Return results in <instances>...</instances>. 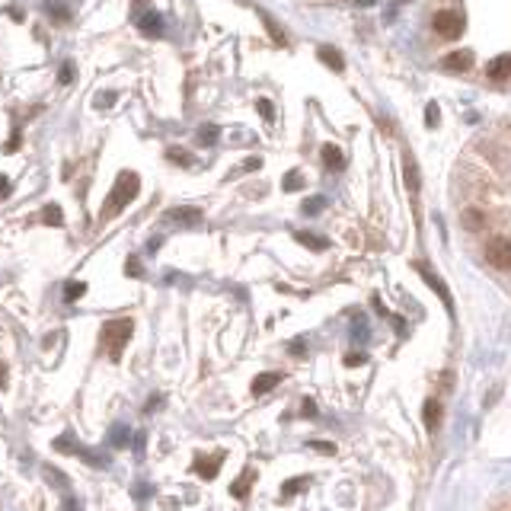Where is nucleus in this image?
Returning <instances> with one entry per match:
<instances>
[{"label": "nucleus", "instance_id": "obj_1", "mask_svg": "<svg viewBox=\"0 0 511 511\" xmlns=\"http://www.w3.org/2000/svg\"><path fill=\"white\" fill-rule=\"evenodd\" d=\"M138 189H141L138 172H128V170L119 172V179H115V185H112V192H109L106 204H102V217H106V221H109V217H115L128 202H134Z\"/></svg>", "mask_w": 511, "mask_h": 511}, {"label": "nucleus", "instance_id": "obj_2", "mask_svg": "<svg viewBox=\"0 0 511 511\" xmlns=\"http://www.w3.org/2000/svg\"><path fill=\"white\" fill-rule=\"evenodd\" d=\"M131 332H134V319H128V317L109 319V323L102 326V342H106V351H109V358H112V361H119V358H121V351H125Z\"/></svg>", "mask_w": 511, "mask_h": 511}, {"label": "nucleus", "instance_id": "obj_3", "mask_svg": "<svg viewBox=\"0 0 511 511\" xmlns=\"http://www.w3.org/2000/svg\"><path fill=\"white\" fill-rule=\"evenodd\" d=\"M485 262L492 268H511V240L508 236H492L485 243Z\"/></svg>", "mask_w": 511, "mask_h": 511}, {"label": "nucleus", "instance_id": "obj_4", "mask_svg": "<svg viewBox=\"0 0 511 511\" xmlns=\"http://www.w3.org/2000/svg\"><path fill=\"white\" fill-rule=\"evenodd\" d=\"M432 26H434V32H438V35L457 38L460 32H463V16H460V13H451V10H441V13H434Z\"/></svg>", "mask_w": 511, "mask_h": 511}, {"label": "nucleus", "instance_id": "obj_5", "mask_svg": "<svg viewBox=\"0 0 511 511\" xmlns=\"http://www.w3.org/2000/svg\"><path fill=\"white\" fill-rule=\"evenodd\" d=\"M221 460H224V454H214V457H202V454H198L195 457V473L202 479H214L217 470H221Z\"/></svg>", "mask_w": 511, "mask_h": 511}, {"label": "nucleus", "instance_id": "obj_6", "mask_svg": "<svg viewBox=\"0 0 511 511\" xmlns=\"http://www.w3.org/2000/svg\"><path fill=\"white\" fill-rule=\"evenodd\" d=\"M166 221L185 224V227H195V224H202V211H198V208H172L170 214H166Z\"/></svg>", "mask_w": 511, "mask_h": 511}, {"label": "nucleus", "instance_id": "obj_7", "mask_svg": "<svg viewBox=\"0 0 511 511\" xmlns=\"http://www.w3.org/2000/svg\"><path fill=\"white\" fill-rule=\"evenodd\" d=\"M281 383V374H275V370H265V374H259L253 380V393L256 396H262V393H268L272 387H278Z\"/></svg>", "mask_w": 511, "mask_h": 511}, {"label": "nucleus", "instance_id": "obj_8", "mask_svg": "<svg viewBox=\"0 0 511 511\" xmlns=\"http://www.w3.org/2000/svg\"><path fill=\"white\" fill-rule=\"evenodd\" d=\"M485 74H489L492 80H505V77H511V55H505V57H495V61H489Z\"/></svg>", "mask_w": 511, "mask_h": 511}, {"label": "nucleus", "instance_id": "obj_9", "mask_svg": "<svg viewBox=\"0 0 511 511\" xmlns=\"http://www.w3.org/2000/svg\"><path fill=\"white\" fill-rule=\"evenodd\" d=\"M470 64H473V51H451L444 57V67L451 70H470Z\"/></svg>", "mask_w": 511, "mask_h": 511}, {"label": "nucleus", "instance_id": "obj_10", "mask_svg": "<svg viewBox=\"0 0 511 511\" xmlns=\"http://www.w3.org/2000/svg\"><path fill=\"white\" fill-rule=\"evenodd\" d=\"M141 32H144V35H160V32H163V16H160V13H144V16H141Z\"/></svg>", "mask_w": 511, "mask_h": 511}, {"label": "nucleus", "instance_id": "obj_11", "mask_svg": "<svg viewBox=\"0 0 511 511\" xmlns=\"http://www.w3.org/2000/svg\"><path fill=\"white\" fill-rule=\"evenodd\" d=\"M422 415H425V425L432 428H438V422H441V402L438 400H425V406H422Z\"/></svg>", "mask_w": 511, "mask_h": 511}, {"label": "nucleus", "instance_id": "obj_12", "mask_svg": "<svg viewBox=\"0 0 511 511\" xmlns=\"http://www.w3.org/2000/svg\"><path fill=\"white\" fill-rule=\"evenodd\" d=\"M323 163L329 166V170H342V166H345L342 150H339L336 144H326V147H323Z\"/></svg>", "mask_w": 511, "mask_h": 511}, {"label": "nucleus", "instance_id": "obj_13", "mask_svg": "<svg viewBox=\"0 0 511 511\" xmlns=\"http://www.w3.org/2000/svg\"><path fill=\"white\" fill-rule=\"evenodd\" d=\"M83 294H87V281H67V285H64V300H67V304L80 300Z\"/></svg>", "mask_w": 511, "mask_h": 511}, {"label": "nucleus", "instance_id": "obj_14", "mask_svg": "<svg viewBox=\"0 0 511 511\" xmlns=\"http://www.w3.org/2000/svg\"><path fill=\"white\" fill-rule=\"evenodd\" d=\"M42 221L48 224V227H61V224H64V214H61V208H57V204H45V211H42Z\"/></svg>", "mask_w": 511, "mask_h": 511}, {"label": "nucleus", "instance_id": "obj_15", "mask_svg": "<svg viewBox=\"0 0 511 511\" xmlns=\"http://www.w3.org/2000/svg\"><path fill=\"white\" fill-rule=\"evenodd\" d=\"M319 61H326L332 70H342L345 67V61H342V55H339L336 48H319Z\"/></svg>", "mask_w": 511, "mask_h": 511}, {"label": "nucleus", "instance_id": "obj_16", "mask_svg": "<svg viewBox=\"0 0 511 511\" xmlns=\"http://www.w3.org/2000/svg\"><path fill=\"white\" fill-rule=\"evenodd\" d=\"M253 479H256V473H253V470H246L240 479H236L233 485H230V492H233L236 498H243V495H246V489H249V483H253Z\"/></svg>", "mask_w": 511, "mask_h": 511}, {"label": "nucleus", "instance_id": "obj_17", "mask_svg": "<svg viewBox=\"0 0 511 511\" xmlns=\"http://www.w3.org/2000/svg\"><path fill=\"white\" fill-rule=\"evenodd\" d=\"M483 224H485V217L479 214L476 208H466V211H463V227H466V230H479Z\"/></svg>", "mask_w": 511, "mask_h": 511}, {"label": "nucleus", "instance_id": "obj_18", "mask_svg": "<svg viewBox=\"0 0 511 511\" xmlns=\"http://www.w3.org/2000/svg\"><path fill=\"white\" fill-rule=\"evenodd\" d=\"M406 185H409V192H415L419 189V170H415V163H412V157H406Z\"/></svg>", "mask_w": 511, "mask_h": 511}, {"label": "nucleus", "instance_id": "obj_19", "mask_svg": "<svg viewBox=\"0 0 511 511\" xmlns=\"http://www.w3.org/2000/svg\"><path fill=\"white\" fill-rule=\"evenodd\" d=\"M45 479H48L51 485H61V489H67V485H70V479L64 476V473H55L51 466H45Z\"/></svg>", "mask_w": 511, "mask_h": 511}, {"label": "nucleus", "instance_id": "obj_20", "mask_svg": "<svg viewBox=\"0 0 511 511\" xmlns=\"http://www.w3.org/2000/svg\"><path fill=\"white\" fill-rule=\"evenodd\" d=\"M297 240L310 249H326V240H319V236H313V233H297Z\"/></svg>", "mask_w": 511, "mask_h": 511}, {"label": "nucleus", "instance_id": "obj_21", "mask_svg": "<svg viewBox=\"0 0 511 511\" xmlns=\"http://www.w3.org/2000/svg\"><path fill=\"white\" fill-rule=\"evenodd\" d=\"M125 438H128V428H125V425H115L112 434H109V444L119 447V444H125Z\"/></svg>", "mask_w": 511, "mask_h": 511}, {"label": "nucleus", "instance_id": "obj_22", "mask_svg": "<svg viewBox=\"0 0 511 511\" xmlns=\"http://www.w3.org/2000/svg\"><path fill=\"white\" fill-rule=\"evenodd\" d=\"M166 157H170L172 163H185V166L192 163V157H189L185 150H179V147H170V150H166Z\"/></svg>", "mask_w": 511, "mask_h": 511}, {"label": "nucleus", "instance_id": "obj_23", "mask_svg": "<svg viewBox=\"0 0 511 511\" xmlns=\"http://www.w3.org/2000/svg\"><path fill=\"white\" fill-rule=\"evenodd\" d=\"M198 141H202V144H214V141H217V128L214 125H204L202 131H198Z\"/></svg>", "mask_w": 511, "mask_h": 511}, {"label": "nucleus", "instance_id": "obj_24", "mask_svg": "<svg viewBox=\"0 0 511 511\" xmlns=\"http://www.w3.org/2000/svg\"><path fill=\"white\" fill-rule=\"evenodd\" d=\"M300 185H304V179H300V172H287V176H285V189H287V192L300 189Z\"/></svg>", "mask_w": 511, "mask_h": 511}, {"label": "nucleus", "instance_id": "obj_25", "mask_svg": "<svg viewBox=\"0 0 511 511\" xmlns=\"http://www.w3.org/2000/svg\"><path fill=\"white\" fill-rule=\"evenodd\" d=\"M319 208H323V198H307L304 202V214H317Z\"/></svg>", "mask_w": 511, "mask_h": 511}, {"label": "nucleus", "instance_id": "obj_26", "mask_svg": "<svg viewBox=\"0 0 511 511\" xmlns=\"http://www.w3.org/2000/svg\"><path fill=\"white\" fill-rule=\"evenodd\" d=\"M125 275H134V278H141V275H144V268H141V262H138V259H128Z\"/></svg>", "mask_w": 511, "mask_h": 511}, {"label": "nucleus", "instance_id": "obj_27", "mask_svg": "<svg viewBox=\"0 0 511 511\" xmlns=\"http://www.w3.org/2000/svg\"><path fill=\"white\" fill-rule=\"evenodd\" d=\"M300 489H307V479H291V483H285L287 495H294V492H300Z\"/></svg>", "mask_w": 511, "mask_h": 511}, {"label": "nucleus", "instance_id": "obj_28", "mask_svg": "<svg viewBox=\"0 0 511 511\" xmlns=\"http://www.w3.org/2000/svg\"><path fill=\"white\" fill-rule=\"evenodd\" d=\"M259 115H262V119L272 121V115H275V112H272V102H268V99H259Z\"/></svg>", "mask_w": 511, "mask_h": 511}, {"label": "nucleus", "instance_id": "obj_29", "mask_svg": "<svg viewBox=\"0 0 511 511\" xmlns=\"http://www.w3.org/2000/svg\"><path fill=\"white\" fill-rule=\"evenodd\" d=\"M74 80V64H64L61 67V83H70Z\"/></svg>", "mask_w": 511, "mask_h": 511}, {"label": "nucleus", "instance_id": "obj_30", "mask_svg": "<svg viewBox=\"0 0 511 511\" xmlns=\"http://www.w3.org/2000/svg\"><path fill=\"white\" fill-rule=\"evenodd\" d=\"M64 511H83V508H80V502H77L74 495H67L64 498Z\"/></svg>", "mask_w": 511, "mask_h": 511}, {"label": "nucleus", "instance_id": "obj_31", "mask_svg": "<svg viewBox=\"0 0 511 511\" xmlns=\"http://www.w3.org/2000/svg\"><path fill=\"white\" fill-rule=\"evenodd\" d=\"M10 189H13V185H10V179H6V176H0V198H6V195H10Z\"/></svg>", "mask_w": 511, "mask_h": 511}, {"label": "nucleus", "instance_id": "obj_32", "mask_svg": "<svg viewBox=\"0 0 511 511\" xmlns=\"http://www.w3.org/2000/svg\"><path fill=\"white\" fill-rule=\"evenodd\" d=\"M428 125H438V106H428Z\"/></svg>", "mask_w": 511, "mask_h": 511}, {"label": "nucleus", "instance_id": "obj_33", "mask_svg": "<svg viewBox=\"0 0 511 511\" xmlns=\"http://www.w3.org/2000/svg\"><path fill=\"white\" fill-rule=\"evenodd\" d=\"M112 102H115V93H102L99 96V106H112Z\"/></svg>", "mask_w": 511, "mask_h": 511}, {"label": "nucleus", "instance_id": "obj_34", "mask_svg": "<svg viewBox=\"0 0 511 511\" xmlns=\"http://www.w3.org/2000/svg\"><path fill=\"white\" fill-rule=\"evenodd\" d=\"M313 447H317V451H323V454H332V444H323V441H313Z\"/></svg>", "mask_w": 511, "mask_h": 511}, {"label": "nucleus", "instance_id": "obj_35", "mask_svg": "<svg viewBox=\"0 0 511 511\" xmlns=\"http://www.w3.org/2000/svg\"><path fill=\"white\" fill-rule=\"evenodd\" d=\"M157 406H163V396H153V400L147 402V412H150V409H157Z\"/></svg>", "mask_w": 511, "mask_h": 511}, {"label": "nucleus", "instance_id": "obj_36", "mask_svg": "<svg viewBox=\"0 0 511 511\" xmlns=\"http://www.w3.org/2000/svg\"><path fill=\"white\" fill-rule=\"evenodd\" d=\"M0 387H6V364L0 361Z\"/></svg>", "mask_w": 511, "mask_h": 511}, {"label": "nucleus", "instance_id": "obj_37", "mask_svg": "<svg viewBox=\"0 0 511 511\" xmlns=\"http://www.w3.org/2000/svg\"><path fill=\"white\" fill-rule=\"evenodd\" d=\"M134 492H138V498H147V495H150V489H147V485H138Z\"/></svg>", "mask_w": 511, "mask_h": 511}, {"label": "nucleus", "instance_id": "obj_38", "mask_svg": "<svg viewBox=\"0 0 511 511\" xmlns=\"http://www.w3.org/2000/svg\"><path fill=\"white\" fill-rule=\"evenodd\" d=\"M358 4H374V0H358Z\"/></svg>", "mask_w": 511, "mask_h": 511}]
</instances>
